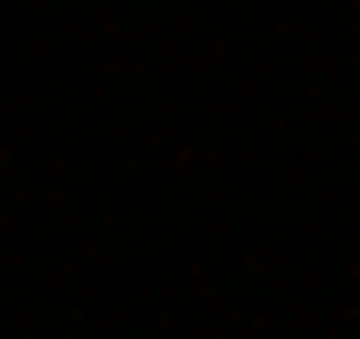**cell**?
I'll use <instances>...</instances> for the list:
<instances>
[]
</instances>
